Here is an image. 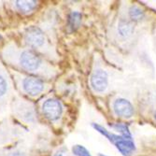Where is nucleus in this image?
I'll return each instance as SVG.
<instances>
[{
    "label": "nucleus",
    "instance_id": "dca6fc26",
    "mask_svg": "<svg viewBox=\"0 0 156 156\" xmlns=\"http://www.w3.org/2000/svg\"><path fill=\"white\" fill-rule=\"evenodd\" d=\"M8 156H27L24 152L23 151H13V152H10Z\"/></svg>",
    "mask_w": 156,
    "mask_h": 156
},
{
    "label": "nucleus",
    "instance_id": "1a4fd4ad",
    "mask_svg": "<svg viewBox=\"0 0 156 156\" xmlns=\"http://www.w3.org/2000/svg\"><path fill=\"white\" fill-rule=\"evenodd\" d=\"M94 128L98 132V133H100L101 135H103L106 138H108L111 143L113 144H115L117 141L122 137V136H118V135H114V134H112L110 132H108L106 128H104V127L100 124H97V123H93L92 124Z\"/></svg>",
    "mask_w": 156,
    "mask_h": 156
},
{
    "label": "nucleus",
    "instance_id": "f3484780",
    "mask_svg": "<svg viewBox=\"0 0 156 156\" xmlns=\"http://www.w3.org/2000/svg\"><path fill=\"white\" fill-rule=\"evenodd\" d=\"M98 156H107V155H104V154H101V153H100Z\"/></svg>",
    "mask_w": 156,
    "mask_h": 156
},
{
    "label": "nucleus",
    "instance_id": "a211bd4d",
    "mask_svg": "<svg viewBox=\"0 0 156 156\" xmlns=\"http://www.w3.org/2000/svg\"><path fill=\"white\" fill-rule=\"evenodd\" d=\"M154 118H155V120H156V111H155V113H154Z\"/></svg>",
    "mask_w": 156,
    "mask_h": 156
},
{
    "label": "nucleus",
    "instance_id": "4468645a",
    "mask_svg": "<svg viewBox=\"0 0 156 156\" xmlns=\"http://www.w3.org/2000/svg\"><path fill=\"white\" fill-rule=\"evenodd\" d=\"M113 128L116 129L117 131H119L122 134V136L125 137V138H129L132 139V135L129 131L128 126L124 123H115L113 125Z\"/></svg>",
    "mask_w": 156,
    "mask_h": 156
},
{
    "label": "nucleus",
    "instance_id": "6e6552de",
    "mask_svg": "<svg viewBox=\"0 0 156 156\" xmlns=\"http://www.w3.org/2000/svg\"><path fill=\"white\" fill-rule=\"evenodd\" d=\"M118 31L120 35L123 37H130L134 32V25L130 21L122 19L118 24Z\"/></svg>",
    "mask_w": 156,
    "mask_h": 156
},
{
    "label": "nucleus",
    "instance_id": "9b49d317",
    "mask_svg": "<svg viewBox=\"0 0 156 156\" xmlns=\"http://www.w3.org/2000/svg\"><path fill=\"white\" fill-rule=\"evenodd\" d=\"M81 23V14L77 11H73L70 13L68 17V25L72 30H76L80 25Z\"/></svg>",
    "mask_w": 156,
    "mask_h": 156
},
{
    "label": "nucleus",
    "instance_id": "ddd939ff",
    "mask_svg": "<svg viewBox=\"0 0 156 156\" xmlns=\"http://www.w3.org/2000/svg\"><path fill=\"white\" fill-rule=\"evenodd\" d=\"M129 16L133 21H140L145 16L144 11L136 6H132L129 9Z\"/></svg>",
    "mask_w": 156,
    "mask_h": 156
},
{
    "label": "nucleus",
    "instance_id": "2eb2a0df",
    "mask_svg": "<svg viewBox=\"0 0 156 156\" xmlns=\"http://www.w3.org/2000/svg\"><path fill=\"white\" fill-rule=\"evenodd\" d=\"M72 152L76 156H92L90 151L81 145H75L72 148Z\"/></svg>",
    "mask_w": 156,
    "mask_h": 156
},
{
    "label": "nucleus",
    "instance_id": "0eeeda50",
    "mask_svg": "<svg viewBox=\"0 0 156 156\" xmlns=\"http://www.w3.org/2000/svg\"><path fill=\"white\" fill-rule=\"evenodd\" d=\"M114 145L123 156H132V154L136 151V146L133 140L125 138L123 136H122Z\"/></svg>",
    "mask_w": 156,
    "mask_h": 156
},
{
    "label": "nucleus",
    "instance_id": "20e7f679",
    "mask_svg": "<svg viewBox=\"0 0 156 156\" xmlns=\"http://www.w3.org/2000/svg\"><path fill=\"white\" fill-rule=\"evenodd\" d=\"M42 111L47 119L51 122L57 121L63 112V107L59 100L54 98H50L43 103L42 105Z\"/></svg>",
    "mask_w": 156,
    "mask_h": 156
},
{
    "label": "nucleus",
    "instance_id": "f03ea898",
    "mask_svg": "<svg viewBox=\"0 0 156 156\" xmlns=\"http://www.w3.org/2000/svg\"><path fill=\"white\" fill-rule=\"evenodd\" d=\"M24 40L30 47L34 49H43L47 43V39L40 28L37 26H30L25 30Z\"/></svg>",
    "mask_w": 156,
    "mask_h": 156
},
{
    "label": "nucleus",
    "instance_id": "7ed1b4c3",
    "mask_svg": "<svg viewBox=\"0 0 156 156\" xmlns=\"http://www.w3.org/2000/svg\"><path fill=\"white\" fill-rule=\"evenodd\" d=\"M21 87L27 94L37 96L44 91L45 84L40 79L35 77H24L21 80Z\"/></svg>",
    "mask_w": 156,
    "mask_h": 156
},
{
    "label": "nucleus",
    "instance_id": "6ab92c4d",
    "mask_svg": "<svg viewBox=\"0 0 156 156\" xmlns=\"http://www.w3.org/2000/svg\"><path fill=\"white\" fill-rule=\"evenodd\" d=\"M55 156H62V154H56Z\"/></svg>",
    "mask_w": 156,
    "mask_h": 156
},
{
    "label": "nucleus",
    "instance_id": "aec40b11",
    "mask_svg": "<svg viewBox=\"0 0 156 156\" xmlns=\"http://www.w3.org/2000/svg\"><path fill=\"white\" fill-rule=\"evenodd\" d=\"M0 38H1V36H0Z\"/></svg>",
    "mask_w": 156,
    "mask_h": 156
},
{
    "label": "nucleus",
    "instance_id": "39448f33",
    "mask_svg": "<svg viewBox=\"0 0 156 156\" xmlns=\"http://www.w3.org/2000/svg\"><path fill=\"white\" fill-rule=\"evenodd\" d=\"M113 110L119 117L129 119L134 115V107L130 101L124 98H119L113 104Z\"/></svg>",
    "mask_w": 156,
    "mask_h": 156
},
{
    "label": "nucleus",
    "instance_id": "9d476101",
    "mask_svg": "<svg viewBox=\"0 0 156 156\" xmlns=\"http://www.w3.org/2000/svg\"><path fill=\"white\" fill-rule=\"evenodd\" d=\"M37 1H15V6L18 9V10H20L23 13H29L32 10H34L37 7Z\"/></svg>",
    "mask_w": 156,
    "mask_h": 156
},
{
    "label": "nucleus",
    "instance_id": "423d86ee",
    "mask_svg": "<svg viewBox=\"0 0 156 156\" xmlns=\"http://www.w3.org/2000/svg\"><path fill=\"white\" fill-rule=\"evenodd\" d=\"M108 80L106 71H104L102 69H97L93 73L91 77V86L95 92H104L108 87Z\"/></svg>",
    "mask_w": 156,
    "mask_h": 156
},
{
    "label": "nucleus",
    "instance_id": "f8f14e48",
    "mask_svg": "<svg viewBox=\"0 0 156 156\" xmlns=\"http://www.w3.org/2000/svg\"><path fill=\"white\" fill-rule=\"evenodd\" d=\"M9 80L6 78V75L0 71V100L6 97L9 92Z\"/></svg>",
    "mask_w": 156,
    "mask_h": 156
},
{
    "label": "nucleus",
    "instance_id": "f257e3e1",
    "mask_svg": "<svg viewBox=\"0 0 156 156\" xmlns=\"http://www.w3.org/2000/svg\"><path fill=\"white\" fill-rule=\"evenodd\" d=\"M3 57L12 65L30 73L44 72V62L31 50H20L14 45L7 46L3 51Z\"/></svg>",
    "mask_w": 156,
    "mask_h": 156
}]
</instances>
